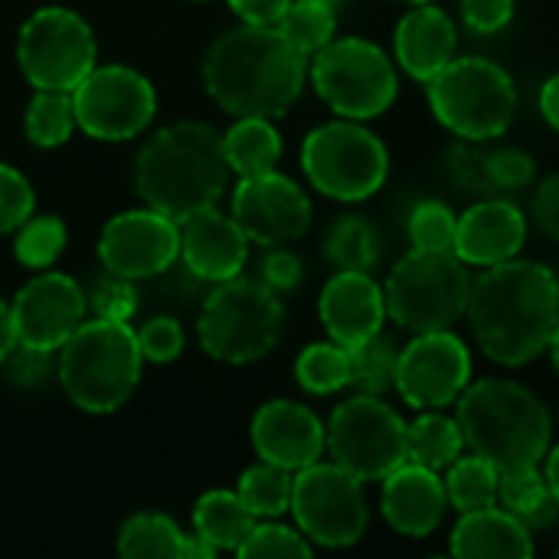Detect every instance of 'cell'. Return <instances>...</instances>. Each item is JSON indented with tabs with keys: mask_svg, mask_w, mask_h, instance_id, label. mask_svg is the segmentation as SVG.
<instances>
[{
	"mask_svg": "<svg viewBox=\"0 0 559 559\" xmlns=\"http://www.w3.org/2000/svg\"><path fill=\"white\" fill-rule=\"evenodd\" d=\"M465 318L478 350L501 367L537 360L559 321V278L544 262L508 259L472 278Z\"/></svg>",
	"mask_w": 559,
	"mask_h": 559,
	"instance_id": "obj_1",
	"label": "cell"
},
{
	"mask_svg": "<svg viewBox=\"0 0 559 559\" xmlns=\"http://www.w3.org/2000/svg\"><path fill=\"white\" fill-rule=\"evenodd\" d=\"M308 79L301 56L278 26L242 23L226 29L203 59V85L219 108L239 118L285 115Z\"/></svg>",
	"mask_w": 559,
	"mask_h": 559,
	"instance_id": "obj_2",
	"label": "cell"
},
{
	"mask_svg": "<svg viewBox=\"0 0 559 559\" xmlns=\"http://www.w3.org/2000/svg\"><path fill=\"white\" fill-rule=\"evenodd\" d=\"M229 183L223 134L206 121L160 128L134 160V187L144 206L183 223L219 203Z\"/></svg>",
	"mask_w": 559,
	"mask_h": 559,
	"instance_id": "obj_3",
	"label": "cell"
},
{
	"mask_svg": "<svg viewBox=\"0 0 559 559\" xmlns=\"http://www.w3.org/2000/svg\"><path fill=\"white\" fill-rule=\"evenodd\" d=\"M465 449L488 459L501 475L534 468L554 445V416L544 400L518 380L485 377L455 400Z\"/></svg>",
	"mask_w": 559,
	"mask_h": 559,
	"instance_id": "obj_4",
	"label": "cell"
},
{
	"mask_svg": "<svg viewBox=\"0 0 559 559\" xmlns=\"http://www.w3.org/2000/svg\"><path fill=\"white\" fill-rule=\"evenodd\" d=\"M141 344L128 321L95 318L82 321L79 331L59 347V383L66 396L95 416L115 413L128 403L141 380Z\"/></svg>",
	"mask_w": 559,
	"mask_h": 559,
	"instance_id": "obj_5",
	"label": "cell"
},
{
	"mask_svg": "<svg viewBox=\"0 0 559 559\" xmlns=\"http://www.w3.org/2000/svg\"><path fill=\"white\" fill-rule=\"evenodd\" d=\"M426 98L442 128L462 141H495L518 115V85L511 72L485 56H455L426 82Z\"/></svg>",
	"mask_w": 559,
	"mask_h": 559,
	"instance_id": "obj_6",
	"label": "cell"
},
{
	"mask_svg": "<svg viewBox=\"0 0 559 559\" xmlns=\"http://www.w3.org/2000/svg\"><path fill=\"white\" fill-rule=\"evenodd\" d=\"M285 324V308L278 292L262 278H226L216 282L200 311V344L210 357L223 364H252L265 357Z\"/></svg>",
	"mask_w": 559,
	"mask_h": 559,
	"instance_id": "obj_7",
	"label": "cell"
},
{
	"mask_svg": "<svg viewBox=\"0 0 559 559\" xmlns=\"http://www.w3.org/2000/svg\"><path fill=\"white\" fill-rule=\"evenodd\" d=\"M472 292L468 265L455 252H423L413 249L386 275V318L403 331H449L465 318Z\"/></svg>",
	"mask_w": 559,
	"mask_h": 559,
	"instance_id": "obj_8",
	"label": "cell"
},
{
	"mask_svg": "<svg viewBox=\"0 0 559 559\" xmlns=\"http://www.w3.org/2000/svg\"><path fill=\"white\" fill-rule=\"evenodd\" d=\"M301 170L318 193L341 203H360L386 183L390 151L364 121L337 118L305 138Z\"/></svg>",
	"mask_w": 559,
	"mask_h": 559,
	"instance_id": "obj_9",
	"label": "cell"
},
{
	"mask_svg": "<svg viewBox=\"0 0 559 559\" xmlns=\"http://www.w3.org/2000/svg\"><path fill=\"white\" fill-rule=\"evenodd\" d=\"M311 82L321 102L350 121L380 118L400 92L396 62L364 36H334L311 56Z\"/></svg>",
	"mask_w": 559,
	"mask_h": 559,
	"instance_id": "obj_10",
	"label": "cell"
},
{
	"mask_svg": "<svg viewBox=\"0 0 559 559\" xmlns=\"http://www.w3.org/2000/svg\"><path fill=\"white\" fill-rule=\"evenodd\" d=\"M403 416L370 393L344 400L328 419V452L331 462L357 475L360 481H383L393 468L409 459Z\"/></svg>",
	"mask_w": 559,
	"mask_h": 559,
	"instance_id": "obj_11",
	"label": "cell"
},
{
	"mask_svg": "<svg viewBox=\"0 0 559 559\" xmlns=\"http://www.w3.org/2000/svg\"><path fill=\"white\" fill-rule=\"evenodd\" d=\"M292 518L298 531L328 550L354 547L370 524L364 481L337 462H314L295 472Z\"/></svg>",
	"mask_w": 559,
	"mask_h": 559,
	"instance_id": "obj_12",
	"label": "cell"
},
{
	"mask_svg": "<svg viewBox=\"0 0 559 559\" xmlns=\"http://www.w3.org/2000/svg\"><path fill=\"white\" fill-rule=\"evenodd\" d=\"M16 62L33 88L72 92L95 69V36L79 13L43 7L20 26Z\"/></svg>",
	"mask_w": 559,
	"mask_h": 559,
	"instance_id": "obj_13",
	"label": "cell"
},
{
	"mask_svg": "<svg viewBox=\"0 0 559 559\" xmlns=\"http://www.w3.org/2000/svg\"><path fill=\"white\" fill-rule=\"evenodd\" d=\"M75 124L98 141H128L141 134L154 111V85L128 66H95L75 88Z\"/></svg>",
	"mask_w": 559,
	"mask_h": 559,
	"instance_id": "obj_14",
	"label": "cell"
},
{
	"mask_svg": "<svg viewBox=\"0 0 559 559\" xmlns=\"http://www.w3.org/2000/svg\"><path fill=\"white\" fill-rule=\"evenodd\" d=\"M472 350L468 344L449 331H423L413 334L406 347H400L396 364V393L416 413L423 409H445L472 383Z\"/></svg>",
	"mask_w": 559,
	"mask_h": 559,
	"instance_id": "obj_15",
	"label": "cell"
},
{
	"mask_svg": "<svg viewBox=\"0 0 559 559\" xmlns=\"http://www.w3.org/2000/svg\"><path fill=\"white\" fill-rule=\"evenodd\" d=\"M105 272L121 278H154L180 259V223L154 206L118 213L98 239Z\"/></svg>",
	"mask_w": 559,
	"mask_h": 559,
	"instance_id": "obj_16",
	"label": "cell"
},
{
	"mask_svg": "<svg viewBox=\"0 0 559 559\" xmlns=\"http://www.w3.org/2000/svg\"><path fill=\"white\" fill-rule=\"evenodd\" d=\"M233 219L242 226L249 242L285 246L308 233L311 200L292 177L269 170L239 180L233 193Z\"/></svg>",
	"mask_w": 559,
	"mask_h": 559,
	"instance_id": "obj_17",
	"label": "cell"
},
{
	"mask_svg": "<svg viewBox=\"0 0 559 559\" xmlns=\"http://www.w3.org/2000/svg\"><path fill=\"white\" fill-rule=\"evenodd\" d=\"M10 311L16 344L52 354L85 321V292L62 272H43L16 292Z\"/></svg>",
	"mask_w": 559,
	"mask_h": 559,
	"instance_id": "obj_18",
	"label": "cell"
},
{
	"mask_svg": "<svg viewBox=\"0 0 559 559\" xmlns=\"http://www.w3.org/2000/svg\"><path fill=\"white\" fill-rule=\"evenodd\" d=\"M531 219L524 210L504 197H478L462 216L455 229L452 252L468 269H491L508 259H518L527 242Z\"/></svg>",
	"mask_w": 559,
	"mask_h": 559,
	"instance_id": "obj_19",
	"label": "cell"
},
{
	"mask_svg": "<svg viewBox=\"0 0 559 559\" xmlns=\"http://www.w3.org/2000/svg\"><path fill=\"white\" fill-rule=\"evenodd\" d=\"M252 445L262 462L282 465L288 472H301L314 465L328 449V429L314 416V409L292 403V400H272L252 416Z\"/></svg>",
	"mask_w": 559,
	"mask_h": 559,
	"instance_id": "obj_20",
	"label": "cell"
},
{
	"mask_svg": "<svg viewBox=\"0 0 559 559\" xmlns=\"http://www.w3.org/2000/svg\"><path fill=\"white\" fill-rule=\"evenodd\" d=\"M318 314H321L328 337L350 350L383 331V321H386L383 285L370 272L337 269V275L328 278V285L321 288Z\"/></svg>",
	"mask_w": 559,
	"mask_h": 559,
	"instance_id": "obj_21",
	"label": "cell"
},
{
	"mask_svg": "<svg viewBox=\"0 0 559 559\" xmlns=\"http://www.w3.org/2000/svg\"><path fill=\"white\" fill-rule=\"evenodd\" d=\"M380 511H383V521L400 537L423 540L439 531V524L449 511L445 481L439 478L436 468H426V465H416L406 459L400 468H393L383 478Z\"/></svg>",
	"mask_w": 559,
	"mask_h": 559,
	"instance_id": "obj_22",
	"label": "cell"
},
{
	"mask_svg": "<svg viewBox=\"0 0 559 559\" xmlns=\"http://www.w3.org/2000/svg\"><path fill=\"white\" fill-rule=\"evenodd\" d=\"M180 255L183 269L200 282H226L236 278L249 255V239L242 226L219 213L216 206L200 210L197 216L180 223Z\"/></svg>",
	"mask_w": 559,
	"mask_h": 559,
	"instance_id": "obj_23",
	"label": "cell"
},
{
	"mask_svg": "<svg viewBox=\"0 0 559 559\" xmlns=\"http://www.w3.org/2000/svg\"><path fill=\"white\" fill-rule=\"evenodd\" d=\"M455 52H459V26L442 7L419 3L400 16L393 29V56L409 79L426 85L455 59Z\"/></svg>",
	"mask_w": 559,
	"mask_h": 559,
	"instance_id": "obj_24",
	"label": "cell"
},
{
	"mask_svg": "<svg viewBox=\"0 0 559 559\" xmlns=\"http://www.w3.org/2000/svg\"><path fill=\"white\" fill-rule=\"evenodd\" d=\"M452 557H508L524 559L534 554V534L501 504L465 511L449 534Z\"/></svg>",
	"mask_w": 559,
	"mask_h": 559,
	"instance_id": "obj_25",
	"label": "cell"
},
{
	"mask_svg": "<svg viewBox=\"0 0 559 559\" xmlns=\"http://www.w3.org/2000/svg\"><path fill=\"white\" fill-rule=\"evenodd\" d=\"M223 154L229 170L239 177L269 174L282 160V134L275 131L272 118H239L223 134Z\"/></svg>",
	"mask_w": 559,
	"mask_h": 559,
	"instance_id": "obj_26",
	"label": "cell"
},
{
	"mask_svg": "<svg viewBox=\"0 0 559 559\" xmlns=\"http://www.w3.org/2000/svg\"><path fill=\"white\" fill-rule=\"evenodd\" d=\"M498 504L504 511H511L531 534L547 531L559 518V504L540 472V465L534 468H518V472H504L501 485H498Z\"/></svg>",
	"mask_w": 559,
	"mask_h": 559,
	"instance_id": "obj_27",
	"label": "cell"
},
{
	"mask_svg": "<svg viewBox=\"0 0 559 559\" xmlns=\"http://www.w3.org/2000/svg\"><path fill=\"white\" fill-rule=\"evenodd\" d=\"M406 449L409 462L442 472L465 452V436L455 416H445L442 409H423L406 426Z\"/></svg>",
	"mask_w": 559,
	"mask_h": 559,
	"instance_id": "obj_28",
	"label": "cell"
},
{
	"mask_svg": "<svg viewBox=\"0 0 559 559\" xmlns=\"http://www.w3.org/2000/svg\"><path fill=\"white\" fill-rule=\"evenodd\" d=\"M193 527L210 547L239 550L249 531L255 527V518L249 514L236 491H210L193 508Z\"/></svg>",
	"mask_w": 559,
	"mask_h": 559,
	"instance_id": "obj_29",
	"label": "cell"
},
{
	"mask_svg": "<svg viewBox=\"0 0 559 559\" xmlns=\"http://www.w3.org/2000/svg\"><path fill=\"white\" fill-rule=\"evenodd\" d=\"M445 495H449V508H455L459 514L465 511H478V508H491L498 504V485H501V472L481 459V455H459L449 468H445Z\"/></svg>",
	"mask_w": 559,
	"mask_h": 559,
	"instance_id": "obj_30",
	"label": "cell"
},
{
	"mask_svg": "<svg viewBox=\"0 0 559 559\" xmlns=\"http://www.w3.org/2000/svg\"><path fill=\"white\" fill-rule=\"evenodd\" d=\"M295 380L311 396H331L350 386V350L337 341L308 344L295 360Z\"/></svg>",
	"mask_w": 559,
	"mask_h": 559,
	"instance_id": "obj_31",
	"label": "cell"
},
{
	"mask_svg": "<svg viewBox=\"0 0 559 559\" xmlns=\"http://www.w3.org/2000/svg\"><path fill=\"white\" fill-rule=\"evenodd\" d=\"M292 488H295V472L272 465V462H259L242 472L236 495L255 521L259 518L272 521V518H282L285 511H292Z\"/></svg>",
	"mask_w": 559,
	"mask_h": 559,
	"instance_id": "obj_32",
	"label": "cell"
},
{
	"mask_svg": "<svg viewBox=\"0 0 559 559\" xmlns=\"http://www.w3.org/2000/svg\"><path fill=\"white\" fill-rule=\"evenodd\" d=\"M187 537L167 514H134L118 534V554L128 559H183Z\"/></svg>",
	"mask_w": 559,
	"mask_h": 559,
	"instance_id": "obj_33",
	"label": "cell"
},
{
	"mask_svg": "<svg viewBox=\"0 0 559 559\" xmlns=\"http://www.w3.org/2000/svg\"><path fill=\"white\" fill-rule=\"evenodd\" d=\"M324 255L334 269L370 272L380 262V233L364 216H341L324 236Z\"/></svg>",
	"mask_w": 559,
	"mask_h": 559,
	"instance_id": "obj_34",
	"label": "cell"
},
{
	"mask_svg": "<svg viewBox=\"0 0 559 559\" xmlns=\"http://www.w3.org/2000/svg\"><path fill=\"white\" fill-rule=\"evenodd\" d=\"M396 364H400V347L393 344V337L380 331L370 341L350 347V386L357 393L386 396L396 386Z\"/></svg>",
	"mask_w": 559,
	"mask_h": 559,
	"instance_id": "obj_35",
	"label": "cell"
},
{
	"mask_svg": "<svg viewBox=\"0 0 559 559\" xmlns=\"http://www.w3.org/2000/svg\"><path fill=\"white\" fill-rule=\"evenodd\" d=\"M275 26L288 36V43L301 56L311 59L314 52H321L334 39V33H337V10L331 3H324V0H292Z\"/></svg>",
	"mask_w": 559,
	"mask_h": 559,
	"instance_id": "obj_36",
	"label": "cell"
},
{
	"mask_svg": "<svg viewBox=\"0 0 559 559\" xmlns=\"http://www.w3.org/2000/svg\"><path fill=\"white\" fill-rule=\"evenodd\" d=\"M26 138L36 147H59L69 141L72 128H75V105H72V92H46L36 88V95L26 105Z\"/></svg>",
	"mask_w": 559,
	"mask_h": 559,
	"instance_id": "obj_37",
	"label": "cell"
},
{
	"mask_svg": "<svg viewBox=\"0 0 559 559\" xmlns=\"http://www.w3.org/2000/svg\"><path fill=\"white\" fill-rule=\"evenodd\" d=\"M66 249V226L59 216H29L16 229L13 255L26 269H49Z\"/></svg>",
	"mask_w": 559,
	"mask_h": 559,
	"instance_id": "obj_38",
	"label": "cell"
},
{
	"mask_svg": "<svg viewBox=\"0 0 559 559\" xmlns=\"http://www.w3.org/2000/svg\"><path fill=\"white\" fill-rule=\"evenodd\" d=\"M459 216L442 200H419L409 213V242L423 252H452Z\"/></svg>",
	"mask_w": 559,
	"mask_h": 559,
	"instance_id": "obj_39",
	"label": "cell"
},
{
	"mask_svg": "<svg viewBox=\"0 0 559 559\" xmlns=\"http://www.w3.org/2000/svg\"><path fill=\"white\" fill-rule=\"evenodd\" d=\"M236 554L242 559H308L311 540L285 524H255Z\"/></svg>",
	"mask_w": 559,
	"mask_h": 559,
	"instance_id": "obj_40",
	"label": "cell"
},
{
	"mask_svg": "<svg viewBox=\"0 0 559 559\" xmlns=\"http://www.w3.org/2000/svg\"><path fill=\"white\" fill-rule=\"evenodd\" d=\"M485 177L491 193H514V190H527L537 177V160L511 144L501 147H488L485 151Z\"/></svg>",
	"mask_w": 559,
	"mask_h": 559,
	"instance_id": "obj_41",
	"label": "cell"
},
{
	"mask_svg": "<svg viewBox=\"0 0 559 559\" xmlns=\"http://www.w3.org/2000/svg\"><path fill=\"white\" fill-rule=\"evenodd\" d=\"M445 174L452 187L465 190L468 197H495L485 177V147H478V141L459 138V144L445 154Z\"/></svg>",
	"mask_w": 559,
	"mask_h": 559,
	"instance_id": "obj_42",
	"label": "cell"
},
{
	"mask_svg": "<svg viewBox=\"0 0 559 559\" xmlns=\"http://www.w3.org/2000/svg\"><path fill=\"white\" fill-rule=\"evenodd\" d=\"M33 206H36V197H33L29 180L0 160V233L20 229L33 216Z\"/></svg>",
	"mask_w": 559,
	"mask_h": 559,
	"instance_id": "obj_43",
	"label": "cell"
},
{
	"mask_svg": "<svg viewBox=\"0 0 559 559\" xmlns=\"http://www.w3.org/2000/svg\"><path fill=\"white\" fill-rule=\"evenodd\" d=\"M138 344L144 360L151 364H170L183 354V328L177 318H151L141 331H138Z\"/></svg>",
	"mask_w": 559,
	"mask_h": 559,
	"instance_id": "obj_44",
	"label": "cell"
},
{
	"mask_svg": "<svg viewBox=\"0 0 559 559\" xmlns=\"http://www.w3.org/2000/svg\"><path fill=\"white\" fill-rule=\"evenodd\" d=\"M92 308L98 318H111V321H128L138 311V292L131 288V278L111 275L105 282H95L92 288Z\"/></svg>",
	"mask_w": 559,
	"mask_h": 559,
	"instance_id": "obj_45",
	"label": "cell"
},
{
	"mask_svg": "<svg viewBox=\"0 0 559 559\" xmlns=\"http://www.w3.org/2000/svg\"><path fill=\"white\" fill-rule=\"evenodd\" d=\"M514 10H518V0H459L462 23L478 36L508 29L514 20Z\"/></svg>",
	"mask_w": 559,
	"mask_h": 559,
	"instance_id": "obj_46",
	"label": "cell"
},
{
	"mask_svg": "<svg viewBox=\"0 0 559 559\" xmlns=\"http://www.w3.org/2000/svg\"><path fill=\"white\" fill-rule=\"evenodd\" d=\"M3 373L10 383L16 386H26V390H36L46 383L49 377V350H36V347H23L16 344L7 357H3Z\"/></svg>",
	"mask_w": 559,
	"mask_h": 559,
	"instance_id": "obj_47",
	"label": "cell"
},
{
	"mask_svg": "<svg viewBox=\"0 0 559 559\" xmlns=\"http://www.w3.org/2000/svg\"><path fill=\"white\" fill-rule=\"evenodd\" d=\"M531 223L547 236L550 242H559V174H547L531 200Z\"/></svg>",
	"mask_w": 559,
	"mask_h": 559,
	"instance_id": "obj_48",
	"label": "cell"
},
{
	"mask_svg": "<svg viewBox=\"0 0 559 559\" xmlns=\"http://www.w3.org/2000/svg\"><path fill=\"white\" fill-rule=\"evenodd\" d=\"M301 275H305V265L288 249H272L262 262V282L272 292H292L301 282Z\"/></svg>",
	"mask_w": 559,
	"mask_h": 559,
	"instance_id": "obj_49",
	"label": "cell"
},
{
	"mask_svg": "<svg viewBox=\"0 0 559 559\" xmlns=\"http://www.w3.org/2000/svg\"><path fill=\"white\" fill-rule=\"evenodd\" d=\"M292 0H229V7L242 16V23L255 26H275Z\"/></svg>",
	"mask_w": 559,
	"mask_h": 559,
	"instance_id": "obj_50",
	"label": "cell"
},
{
	"mask_svg": "<svg viewBox=\"0 0 559 559\" xmlns=\"http://www.w3.org/2000/svg\"><path fill=\"white\" fill-rule=\"evenodd\" d=\"M537 105H540V115H544V121H547L554 131H559V72L557 75H550V79L540 85Z\"/></svg>",
	"mask_w": 559,
	"mask_h": 559,
	"instance_id": "obj_51",
	"label": "cell"
},
{
	"mask_svg": "<svg viewBox=\"0 0 559 559\" xmlns=\"http://www.w3.org/2000/svg\"><path fill=\"white\" fill-rule=\"evenodd\" d=\"M16 347V331H13V311L7 301H0V364L3 357Z\"/></svg>",
	"mask_w": 559,
	"mask_h": 559,
	"instance_id": "obj_52",
	"label": "cell"
},
{
	"mask_svg": "<svg viewBox=\"0 0 559 559\" xmlns=\"http://www.w3.org/2000/svg\"><path fill=\"white\" fill-rule=\"evenodd\" d=\"M540 465H544V478H547V485H550V491H554V498H557L559 504V442L547 449Z\"/></svg>",
	"mask_w": 559,
	"mask_h": 559,
	"instance_id": "obj_53",
	"label": "cell"
},
{
	"mask_svg": "<svg viewBox=\"0 0 559 559\" xmlns=\"http://www.w3.org/2000/svg\"><path fill=\"white\" fill-rule=\"evenodd\" d=\"M547 354L554 357V367L559 370V321L557 328H554V334H550V344H547Z\"/></svg>",
	"mask_w": 559,
	"mask_h": 559,
	"instance_id": "obj_54",
	"label": "cell"
},
{
	"mask_svg": "<svg viewBox=\"0 0 559 559\" xmlns=\"http://www.w3.org/2000/svg\"><path fill=\"white\" fill-rule=\"evenodd\" d=\"M400 3H409V7H419V3H436V0H400Z\"/></svg>",
	"mask_w": 559,
	"mask_h": 559,
	"instance_id": "obj_55",
	"label": "cell"
},
{
	"mask_svg": "<svg viewBox=\"0 0 559 559\" xmlns=\"http://www.w3.org/2000/svg\"><path fill=\"white\" fill-rule=\"evenodd\" d=\"M324 3H331V7H334V10H341V7H344V3H347V0H324Z\"/></svg>",
	"mask_w": 559,
	"mask_h": 559,
	"instance_id": "obj_56",
	"label": "cell"
},
{
	"mask_svg": "<svg viewBox=\"0 0 559 559\" xmlns=\"http://www.w3.org/2000/svg\"><path fill=\"white\" fill-rule=\"evenodd\" d=\"M557 419H559V413H557Z\"/></svg>",
	"mask_w": 559,
	"mask_h": 559,
	"instance_id": "obj_57",
	"label": "cell"
}]
</instances>
